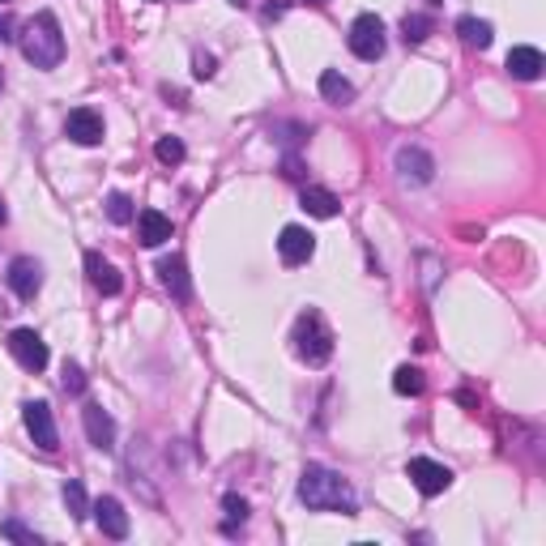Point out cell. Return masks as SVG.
Returning <instances> with one entry per match:
<instances>
[{
    "label": "cell",
    "instance_id": "cell-34",
    "mask_svg": "<svg viewBox=\"0 0 546 546\" xmlns=\"http://www.w3.org/2000/svg\"><path fill=\"white\" fill-rule=\"evenodd\" d=\"M308 4H329V0H308Z\"/></svg>",
    "mask_w": 546,
    "mask_h": 546
},
{
    "label": "cell",
    "instance_id": "cell-17",
    "mask_svg": "<svg viewBox=\"0 0 546 546\" xmlns=\"http://www.w3.org/2000/svg\"><path fill=\"white\" fill-rule=\"evenodd\" d=\"M86 273H90V282H95L103 294H120L124 291V277L116 273L112 261H103V252H86Z\"/></svg>",
    "mask_w": 546,
    "mask_h": 546
},
{
    "label": "cell",
    "instance_id": "cell-20",
    "mask_svg": "<svg viewBox=\"0 0 546 546\" xmlns=\"http://www.w3.org/2000/svg\"><path fill=\"white\" fill-rule=\"evenodd\" d=\"M303 210L312 218H337V210H342V201L329 193V188H303Z\"/></svg>",
    "mask_w": 546,
    "mask_h": 546
},
{
    "label": "cell",
    "instance_id": "cell-11",
    "mask_svg": "<svg viewBox=\"0 0 546 546\" xmlns=\"http://www.w3.org/2000/svg\"><path fill=\"white\" fill-rule=\"evenodd\" d=\"M81 423H86V435H90V444H95V449H103V452L116 449V418H112L103 406L90 401V406L81 410Z\"/></svg>",
    "mask_w": 546,
    "mask_h": 546
},
{
    "label": "cell",
    "instance_id": "cell-1",
    "mask_svg": "<svg viewBox=\"0 0 546 546\" xmlns=\"http://www.w3.org/2000/svg\"><path fill=\"white\" fill-rule=\"evenodd\" d=\"M299 500L312 508V512H342L354 517V491L342 474H333L325 466H308L299 478Z\"/></svg>",
    "mask_w": 546,
    "mask_h": 546
},
{
    "label": "cell",
    "instance_id": "cell-23",
    "mask_svg": "<svg viewBox=\"0 0 546 546\" xmlns=\"http://www.w3.org/2000/svg\"><path fill=\"white\" fill-rule=\"evenodd\" d=\"M154 154H158V162H167V167H179L188 150H184V141H179V136H158Z\"/></svg>",
    "mask_w": 546,
    "mask_h": 546
},
{
    "label": "cell",
    "instance_id": "cell-26",
    "mask_svg": "<svg viewBox=\"0 0 546 546\" xmlns=\"http://www.w3.org/2000/svg\"><path fill=\"white\" fill-rule=\"evenodd\" d=\"M0 534H4L9 542H21V546H39L43 542L39 534H35V529H26L21 521H4V525H0Z\"/></svg>",
    "mask_w": 546,
    "mask_h": 546
},
{
    "label": "cell",
    "instance_id": "cell-14",
    "mask_svg": "<svg viewBox=\"0 0 546 546\" xmlns=\"http://www.w3.org/2000/svg\"><path fill=\"white\" fill-rule=\"evenodd\" d=\"M158 273H162V286L171 291L176 303H188V299H193V282H188V265H184V256H167V261H158Z\"/></svg>",
    "mask_w": 546,
    "mask_h": 546
},
{
    "label": "cell",
    "instance_id": "cell-33",
    "mask_svg": "<svg viewBox=\"0 0 546 546\" xmlns=\"http://www.w3.org/2000/svg\"><path fill=\"white\" fill-rule=\"evenodd\" d=\"M4 222H9V210H4V205H0V227H4Z\"/></svg>",
    "mask_w": 546,
    "mask_h": 546
},
{
    "label": "cell",
    "instance_id": "cell-28",
    "mask_svg": "<svg viewBox=\"0 0 546 546\" xmlns=\"http://www.w3.org/2000/svg\"><path fill=\"white\" fill-rule=\"evenodd\" d=\"M222 508H227V517H231V525H227V534L235 529V521H239V525L248 521V500H239V495H227V500H222Z\"/></svg>",
    "mask_w": 546,
    "mask_h": 546
},
{
    "label": "cell",
    "instance_id": "cell-18",
    "mask_svg": "<svg viewBox=\"0 0 546 546\" xmlns=\"http://www.w3.org/2000/svg\"><path fill=\"white\" fill-rule=\"evenodd\" d=\"M457 35H461V43H466V47H474V52H487L491 39H495L491 21H483V18H461V21H457Z\"/></svg>",
    "mask_w": 546,
    "mask_h": 546
},
{
    "label": "cell",
    "instance_id": "cell-10",
    "mask_svg": "<svg viewBox=\"0 0 546 546\" xmlns=\"http://www.w3.org/2000/svg\"><path fill=\"white\" fill-rule=\"evenodd\" d=\"M4 277H9V291L18 294V299H35L39 286H43V265L35 261V256H18Z\"/></svg>",
    "mask_w": 546,
    "mask_h": 546
},
{
    "label": "cell",
    "instance_id": "cell-24",
    "mask_svg": "<svg viewBox=\"0 0 546 546\" xmlns=\"http://www.w3.org/2000/svg\"><path fill=\"white\" fill-rule=\"evenodd\" d=\"M64 508H69V517H86L90 512V500H86V487L81 483H64Z\"/></svg>",
    "mask_w": 546,
    "mask_h": 546
},
{
    "label": "cell",
    "instance_id": "cell-25",
    "mask_svg": "<svg viewBox=\"0 0 546 546\" xmlns=\"http://www.w3.org/2000/svg\"><path fill=\"white\" fill-rule=\"evenodd\" d=\"M107 218H112L116 227L133 222V201H128L124 193H112V196H107Z\"/></svg>",
    "mask_w": 546,
    "mask_h": 546
},
{
    "label": "cell",
    "instance_id": "cell-12",
    "mask_svg": "<svg viewBox=\"0 0 546 546\" xmlns=\"http://www.w3.org/2000/svg\"><path fill=\"white\" fill-rule=\"evenodd\" d=\"M90 512H95L98 529H103L107 538H116V542H120V538H128V512H124V504H120L116 495H103Z\"/></svg>",
    "mask_w": 546,
    "mask_h": 546
},
{
    "label": "cell",
    "instance_id": "cell-19",
    "mask_svg": "<svg viewBox=\"0 0 546 546\" xmlns=\"http://www.w3.org/2000/svg\"><path fill=\"white\" fill-rule=\"evenodd\" d=\"M320 95H325V103H333V107H346L354 98V86L342 78L337 69H325V73H320Z\"/></svg>",
    "mask_w": 546,
    "mask_h": 546
},
{
    "label": "cell",
    "instance_id": "cell-27",
    "mask_svg": "<svg viewBox=\"0 0 546 546\" xmlns=\"http://www.w3.org/2000/svg\"><path fill=\"white\" fill-rule=\"evenodd\" d=\"M60 385H64V393H69V397H81V393H86V371H81L78 363H64Z\"/></svg>",
    "mask_w": 546,
    "mask_h": 546
},
{
    "label": "cell",
    "instance_id": "cell-6",
    "mask_svg": "<svg viewBox=\"0 0 546 546\" xmlns=\"http://www.w3.org/2000/svg\"><path fill=\"white\" fill-rule=\"evenodd\" d=\"M21 423H26L30 440H35L43 452H56L60 449L56 418H52V406H47V401H26V406H21Z\"/></svg>",
    "mask_w": 546,
    "mask_h": 546
},
{
    "label": "cell",
    "instance_id": "cell-36",
    "mask_svg": "<svg viewBox=\"0 0 546 546\" xmlns=\"http://www.w3.org/2000/svg\"><path fill=\"white\" fill-rule=\"evenodd\" d=\"M0 81H4V78H0Z\"/></svg>",
    "mask_w": 546,
    "mask_h": 546
},
{
    "label": "cell",
    "instance_id": "cell-2",
    "mask_svg": "<svg viewBox=\"0 0 546 546\" xmlns=\"http://www.w3.org/2000/svg\"><path fill=\"white\" fill-rule=\"evenodd\" d=\"M21 56L30 60L35 69H56L60 60H64V35H60V21L52 13H39V18L26 26Z\"/></svg>",
    "mask_w": 546,
    "mask_h": 546
},
{
    "label": "cell",
    "instance_id": "cell-7",
    "mask_svg": "<svg viewBox=\"0 0 546 546\" xmlns=\"http://www.w3.org/2000/svg\"><path fill=\"white\" fill-rule=\"evenodd\" d=\"M9 354H13L26 371H43V368H47V342H43L35 329H13V333H9Z\"/></svg>",
    "mask_w": 546,
    "mask_h": 546
},
{
    "label": "cell",
    "instance_id": "cell-3",
    "mask_svg": "<svg viewBox=\"0 0 546 546\" xmlns=\"http://www.w3.org/2000/svg\"><path fill=\"white\" fill-rule=\"evenodd\" d=\"M294 354L308 363V368H325L333 354V333L325 325L320 312H303L299 325H294Z\"/></svg>",
    "mask_w": 546,
    "mask_h": 546
},
{
    "label": "cell",
    "instance_id": "cell-29",
    "mask_svg": "<svg viewBox=\"0 0 546 546\" xmlns=\"http://www.w3.org/2000/svg\"><path fill=\"white\" fill-rule=\"evenodd\" d=\"M193 73L201 81L205 78H214V56H205V52H196V60H193Z\"/></svg>",
    "mask_w": 546,
    "mask_h": 546
},
{
    "label": "cell",
    "instance_id": "cell-31",
    "mask_svg": "<svg viewBox=\"0 0 546 546\" xmlns=\"http://www.w3.org/2000/svg\"><path fill=\"white\" fill-rule=\"evenodd\" d=\"M4 39H13V18L9 13H0V43Z\"/></svg>",
    "mask_w": 546,
    "mask_h": 546
},
{
    "label": "cell",
    "instance_id": "cell-30",
    "mask_svg": "<svg viewBox=\"0 0 546 546\" xmlns=\"http://www.w3.org/2000/svg\"><path fill=\"white\" fill-rule=\"evenodd\" d=\"M282 176H286V179H303V162H299L294 154H286V162H282Z\"/></svg>",
    "mask_w": 546,
    "mask_h": 546
},
{
    "label": "cell",
    "instance_id": "cell-5",
    "mask_svg": "<svg viewBox=\"0 0 546 546\" xmlns=\"http://www.w3.org/2000/svg\"><path fill=\"white\" fill-rule=\"evenodd\" d=\"M351 52L359 60H380V56H385V21L376 18V13L354 18V26H351Z\"/></svg>",
    "mask_w": 546,
    "mask_h": 546
},
{
    "label": "cell",
    "instance_id": "cell-32",
    "mask_svg": "<svg viewBox=\"0 0 546 546\" xmlns=\"http://www.w3.org/2000/svg\"><path fill=\"white\" fill-rule=\"evenodd\" d=\"M423 269H427V291H435V261L423 256Z\"/></svg>",
    "mask_w": 546,
    "mask_h": 546
},
{
    "label": "cell",
    "instance_id": "cell-13",
    "mask_svg": "<svg viewBox=\"0 0 546 546\" xmlns=\"http://www.w3.org/2000/svg\"><path fill=\"white\" fill-rule=\"evenodd\" d=\"M64 133L73 136L78 145H98L103 141V116L90 112V107H78V112H69V120H64Z\"/></svg>",
    "mask_w": 546,
    "mask_h": 546
},
{
    "label": "cell",
    "instance_id": "cell-35",
    "mask_svg": "<svg viewBox=\"0 0 546 546\" xmlns=\"http://www.w3.org/2000/svg\"><path fill=\"white\" fill-rule=\"evenodd\" d=\"M431 4H435V0H431Z\"/></svg>",
    "mask_w": 546,
    "mask_h": 546
},
{
    "label": "cell",
    "instance_id": "cell-16",
    "mask_svg": "<svg viewBox=\"0 0 546 546\" xmlns=\"http://www.w3.org/2000/svg\"><path fill=\"white\" fill-rule=\"evenodd\" d=\"M136 239H141L145 248L167 244V239H171V218L158 214V210H141V214H136Z\"/></svg>",
    "mask_w": 546,
    "mask_h": 546
},
{
    "label": "cell",
    "instance_id": "cell-21",
    "mask_svg": "<svg viewBox=\"0 0 546 546\" xmlns=\"http://www.w3.org/2000/svg\"><path fill=\"white\" fill-rule=\"evenodd\" d=\"M393 389L401 393V397H418V393H423V371L418 368H397L393 371Z\"/></svg>",
    "mask_w": 546,
    "mask_h": 546
},
{
    "label": "cell",
    "instance_id": "cell-8",
    "mask_svg": "<svg viewBox=\"0 0 546 546\" xmlns=\"http://www.w3.org/2000/svg\"><path fill=\"white\" fill-rule=\"evenodd\" d=\"M406 474L423 495H440V491H449V483H452V469L440 466V461H431V457H414L406 466Z\"/></svg>",
    "mask_w": 546,
    "mask_h": 546
},
{
    "label": "cell",
    "instance_id": "cell-15",
    "mask_svg": "<svg viewBox=\"0 0 546 546\" xmlns=\"http://www.w3.org/2000/svg\"><path fill=\"white\" fill-rule=\"evenodd\" d=\"M542 69H546V60L538 47H512V52H508V73L517 81H538Z\"/></svg>",
    "mask_w": 546,
    "mask_h": 546
},
{
    "label": "cell",
    "instance_id": "cell-4",
    "mask_svg": "<svg viewBox=\"0 0 546 546\" xmlns=\"http://www.w3.org/2000/svg\"><path fill=\"white\" fill-rule=\"evenodd\" d=\"M393 167H397V179L401 184H414V188H423L435 179V158L427 150H418V145H401L397 154H393Z\"/></svg>",
    "mask_w": 546,
    "mask_h": 546
},
{
    "label": "cell",
    "instance_id": "cell-9",
    "mask_svg": "<svg viewBox=\"0 0 546 546\" xmlns=\"http://www.w3.org/2000/svg\"><path fill=\"white\" fill-rule=\"evenodd\" d=\"M316 252V235L303 231V227H282L277 235V256H282V265H308Z\"/></svg>",
    "mask_w": 546,
    "mask_h": 546
},
{
    "label": "cell",
    "instance_id": "cell-22",
    "mask_svg": "<svg viewBox=\"0 0 546 546\" xmlns=\"http://www.w3.org/2000/svg\"><path fill=\"white\" fill-rule=\"evenodd\" d=\"M435 30V21L427 18V13H406V21H401V35H406V43H423Z\"/></svg>",
    "mask_w": 546,
    "mask_h": 546
}]
</instances>
